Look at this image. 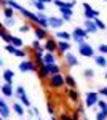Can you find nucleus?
I'll use <instances>...</instances> for the list:
<instances>
[{
    "label": "nucleus",
    "instance_id": "obj_36",
    "mask_svg": "<svg viewBox=\"0 0 107 120\" xmlns=\"http://www.w3.org/2000/svg\"><path fill=\"white\" fill-rule=\"evenodd\" d=\"M15 56H18V58H21V59H26V58H27V51H26V50H22V48H18L16 53H15Z\"/></svg>",
    "mask_w": 107,
    "mask_h": 120
},
{
    "label": "nucleus",
    "instance_id": "obj_48",
    "mask_svg": "<svg viewBox=\"0 0 107 120\" xmlns=\"http://www.w3.org/2000/svg\"><path fill=\"white\" fill-rule=\"evenodd\" d=\"M40 2H43V3H53L54 0H40Z\"/></svg>",
    "mask_w": 107,
    "mask_h": 120
},
{
    "label": "nucleus",
    "instance_id": "obj_33",
    "mask_svg": "<svg viewBox=\"0 0 107 120\" xmlns=\"http://www.w3.org/2000/svg\"><path fill=\"white\" fill-rule=\"evenodd\" d=\"M19 101L22 102V104H24V106H26V107H30V106H32V104H30V99H29V96H27L26 93H24V94H21V96H19Z\"/></svg>",
    "mask_w": 107,
    "mask_h": 120
},
{
    "label": "nucleus",
    "instance_id": "obj_4",
    "mask_svg": "<svg viewBox=\"0 0 107 120\" xmlns=\"http://www.w3.org/2000/svg\"><path fill=\"white\" fill-rule=\"evenodd\" d=\"M19 71L21 72H37L38 67L35 66L34 59H24V61L19 63Z\"/></svg>",
    "mask_w": 107,
    "mask_h": 120
},
{
    "label": "nucleus",
    "instance_id": "obj_22",
    "mask_svg": "<svg viewBox=\"0 0 107 120\" xmlns=\"http://www.w3.org/2000/svg\"><path fill=\"white\" fill-rule=\"evenodd\" d=\"M93 59H94L96 66L102 67V69H104V67H107V56H106V55H101V53H99V55H96Z\"/></svg>",
    "mask_w": 107,
    "mask_h": 120
},
{
    "label": "nucleus",
    "instance_id": "obj_8",
    "mask_svg": "<svg viewBox=\"0 0 107 120\" xmlns=\"http://www.w3.org/2000/svg\"><path fill=\"white\" fill-rule=\"evenodd\" d=\"M64 93L67 94V98H69L72 102H75V104H78V102H80V93H78V90H77V88H70V86H66Z\"/></svg>",
    "mask_w": 107,
    "mask_h": 120
},
{
    "label": "nucleus",
    "instance_id": "obj_24",
    "mask_svg": "<svg viewBox=\"0 0 107 120\" xmlns=\"http://www.w3.org/2000/svg\"><path fill=\"white\" fill-rule=\"evenodd\" d=\"M54 37L59 38V40H66V42H70V40H72V34H70V32H66V30H56Z\"/></svg>",
    "mask_w": 107,
    "mask_h": 120
},
{
    "label": "nucleus",
    "instance_id": "obj_43",
    "mask_svg": "<svg viewBox=\"0 0 107 120\" xmlns=\"http://www.w3.org/2000/svg\"><path fill=\"white\" fill-rule=\"evenodd\" d=\"M70 115H72V120H81V114L77 111V109H75V111H72Z\"/></svg>",
    "mask_w": 107,
    "mask_h": 120
},
{
    "label": "nucleus",
    "instance_id": "obj_34",
    "mask_svg": "<svg viewBox=\"0 0 107 120\" xmlns=\"http://www.w3.org/2000/svg\"><path fill=\"white\" fill-rule=\"evenodd\" d=\"M16 50H18V48L13 45V43H7V45H5V51L10 53V55H13V56H15V53H16Z\"/></svg>",
    "mask_w": 107,
    "mask_h": 120
},
{
    "label": "nucleus",
    "instance_id": "obj_20",
    "mask_svg": "<svg viewBox=\"0 0 107 120\" xmlns=\"http://www.w3.org/2000/svg\"><path fill=\"white\" fill-rule=\"evenodd\" d=\"M59 13H61V18L66 22H69V21H72V16H74V8H61Z\"/></svg>",
    "mask_w": 107,
    "mask_h": 120
},
{
    "label": "nucleus",
    "instance_id": "obj_13",
    "mask_svg": "<svg viewBox=\"0 0 107 120\" xmlns=\"http://www.w3.org/2000/svg\"><path fill=\"white\" fill-rule=\"evenodd\" d=\"M48 22H50V27L51 29H56V30H59V29L63 27V24L66 22L63 18H56V16H48Z\"/></svg>",
    "mask_w": 107,
    "mask_h": 120
},
{
    "label": "nucleus",
    "instance_id": "obj_6",
    "mask_svg": "<svg viewBox=\"0 0 107 120\" xmlns=\"http://www.w3.org/2000/svg\"><path fill=\"white\" fill-rule=\"evenodd\" d=\"M0 91L3 94V98H15L16 96V88H13V83L3 82L0 86Z\"/></svg>",
    "mask_w": 107,
    "mask_h": 120
},
{
    "label": "nucleus",
    "instance_id": "obj_19",
    "mask_svg": "<svg viewBox=\"0 0 107 120\" xmlns=\"http://www.w3.org/2000/svg\"><path fill=\"white\" fill-rule=\"evenodd\" d=\"M2 77H3V82L13 83V80H15V71H13V69H3Z\"/></svg>",
    "mask_w": 107,
    "mask_h": 120
},
{
    "label": "nucleus",
    "instance_id": "obj_17",
    "mask_svg": "<svg viewBox=\"0 0 107 120\" xmlns=\"http://www.w3.org/2000/svg\"><path fill=\"white\" fill-rule=\"evenodd\" d=\"M0 37H2V40H3L5 43H11L13 34H10V32H8V27H5V26L2 24V29H0Z\"/></svg>",
    "mask_w": 107,
    "mask_h": 120
},
{
    "label": "nucleus",
    "instance_id": "obj_18",
    "mask_svg": "<svg viewBox=\"0 0 107 120\" xmlns=\"http://www.w3.org/2000/svg\"><path fill=\"white\" fill-rule=\"evenodd\" d=\"M37 75H38V79H40L42 82H46V80L50 79V71H48V66L45 64L43 67H40V69L37 71Z\"/></svg>",
    "mask_w": 107,
    "mask_h": 120
},
{
    "label": "nucleus",
    "instance_id": "obj_16",
    "mask_svg": "<svg viewBox=\"0 0 107 120\" xmlns=\"http://www.w3.org/2000/svg\"><path fill=\"white\" fill-rule=\"evenodd\" d=\"M53 3L59 10H61V8H74V7L77 5V0H72V2H66V0H54Z\"/></svg>",
    "mask_w": 107,
    "mask_h": 120
},
{
    "label": "nucleus",
    "instance_id": "obj_44",
    "mask_svg": "<svg viewBox=\"0 0 107 120\" xmlns=\"http://www.w3.org/2000/svg\"><path fill=\"white\" fill-rule=\"evenodd\" d=\"M24 93H26V88H24V86H18V88H16V96H15V98L19 99V96L24 94Z\"/></svg>",
    "mask_w": 107,
    "mask_h": 120
},
{
    "label": "nucleus",
    "instance_id": "obj_31",
    "mask_svg": "<svg viewBox=\"0 0 107 120\" xmlns=\"http://www.w3.org/2000/svg\"><path fill=\"white\" fill-rule=\"evenodd\" d=\"M83 77H85L86 80H93V79H94V71L89 69V67H86V69L83 71Z\"/></svg>",
    "mask_w": 107,
    "mask_h": 120
},
{
    "label": "nucleus",
    "instance_id": "obj_37",
    "mask_svg": "<svg viewBox=\"0 0 107 120\" xmlns=\"http://www.w3.org/2000/svg\"><path fill=\"white\" fill-rule=\"evenodd\" d=\"M42 43H40V40H34V42H32V43H30V48H32V51H37V50H40V48H42Z\"/></svg>",
    "mask_w": 107,
    "mask_h": 120
},
{
    "label": "nucleus",
    "instance_id": "obj_46",
    "mask_svg": "<svg viewBox=\"0 0 107 120\" xmlns=\"http://www.w3.org/2000/svg\"><path fill=\"white\" fill-rule=\"evenodd\" d=\"M85 107H86V106H85V104H81V102L77 104V111L80 112V114H85Z\"/></svg>",
    "mask_w": 107,
    "mask_h": 120
},
{
    "label": "nucleus",
    "instance_id": "obj_49",
    "mask_svg": "<svg viewBox=\"0 0 107 120\" xmlns=\"http://www.w3.org/2000/svg\"><path fill=\"white\" fill-rule=\"evenodd\" d=\"M50 120H59V119H58V117H54V115H51V117H50Z\"/></svg>",
    "mask_w": 107,
    "mask_h": 120
},
{
    "label": "nucleus",
    "instance_id": "obj_26",
    "mask_svg": "<svg viewBox=\"0 0 107 120\" xmlns=\"http://www.w3.org/2000/svg\"><path fill=\"white\" fill-rule=\"evenodd\" d=\"M2 10H3V18H15L16 15V10L11 7H2Z\"/></svg>",
    "mask_w": 107,
    "mask_h": 120
},
{
    "label": "nucleus",
    "instance_id": "obj_30",
    "mask_svg": "<svg viewBox=\"0 0 107 120\" xmlns=\"http://www.w3.org/2000/svg\"><path fill=\"white\" fill-rule=\"evenodd\" d=\"M2 24H3L5 27H13V26L16 24V18H3Z\"/></svg>",
    "mask_w": 107,
    "mask_h": 120
},
{
    "label": "nucleus",
    "instance_id": "obj_28",
    "mask_svg": "<svg viewBox=\"0 0 107 120\" xmlns=\"http://www.w3.org/2000/svg\"><path fill=\"white\" fill-rule=\"evenodd\" d=\"M66 86H70V88H77V80L74 79V75L66 74Z\"/></svg>",
    "mask_w": 107,
    "mask_h": 120
},
{
    "label": "nucleus",
    "instance_id": "obj_29",
    "mask_svg": "<svg viewBox=\"0 0 107 120\" xmlns=\"http://www.w3.org/2000/svg\"><path fill=\"white\" fill-rule=\"evenodd\" d=\"M30 3L37 8V11H45V8H46V3L40 2V0H30Z\"/></svg>",
    "mask_w": 107,
    "mask_h": 120
},
{
    "label": "nucleus",
    "instance_id": "obj_3",
    "mask_svg": "<svg viewBox=\"0 0 107 120\" xmlns=\"http://www.w3.org/2000/svg\"><path fill=\"white\" fill-rule=\"evenodd\" d=\"M77 48H78V55L83 56V58H94L96 56L94 48L89 45L88 42H83L81 45H77Z\"/></svg>",
    "mask_w": 107,
    "mask_h": 120
},
{
    "label": "nucleus",
    "instance_id": "obj_41",
    "mask_svg": "<svg viewBox=\"0 0 107 120\" xmlns=\"http://www.w3.org/2000/svg\"><path fill=\"white\" fill-rule=\"evenodd\" d=\"M96 107H98L99 111H107V102L104 101V99H99V102H98Z\"/></svg>",
    "mask_w": 107,
    "mask_h": 120
},
{
    "label": "nucleus",
    "instance_id": "obj_23",
    "mask_svg": "<svg viewBox=\"0 0 107 120\" xmlns=\"http://www.w3.org/2000/svg\"><path fill=\"white\" fill-rule=\"evenodd\" d=\"M26 106L22 104V102H13V112H16L19 117H24V114H26V109H24Z\"/></svg>",
    "mask_w": 107,
    "mask_h": 120
},
{
    "label": "nucleus",
    "instance_id": "obj_42",
    "mask_svg": "<svg viewBox=\"0 0 107 120\" xmlns=\"http://www.w3.org/2000/svg\"><path fill=\"white\" fill-rule=\"evenodd\" d=\"M98 51L101 53V55H106L107 56V45H106V43H101V45L98 46Z\"/></svg>",
    "mask_w": 107,
    "mask_h": 120
},
{
    "label": "nucleus",
    "instance_id": "obj_5",
    "mask_svg": "<svg viewBox=\"0 0 107 120\" xmlns=\"http://www.w3.org/2000/svg\"><path fill=\"white\" fill-rule=\"evenodd\" d=\"M63 59H64V63H66L67 67H77V66H80V59L77 58V55H74L72 51H67L63 56Z\"/></svg>",
    "mask_w": 107,
    "mask_h": 120
},
{
    "label": "nucleus",
    "instance_id": "obj_10",
    "mask_svg": "<svg viewBox=\"0 0 107 120\" xmlns=\"http://www.w3.org/2000/svg\"><path fill=\"white\" fill-rule=\"evenodd\" d=\"M88 37V30L81 26H75V29L72 30V40L75 38H86Z\"/></svg>",
    "mask_w": 107,
    "mask_h": 120
},
{
    "label": "nucleus",
    "instance_id": "obj_51",
    "mask_svg": "<svg viewBox=\"0 0 107 120\" xmlns=\"http://www.w3.org/2000/svg\"><path fill=\"white\" fill-rule=\"evenodd\" d=\"M104 77H106V79H107V72H106V75H104Z\"/></svg>",
    "mask_w": 107,
    "mask_h": 120
},
{
    "label": "nucleus",
    "instance_id": "obj_35",
    "mask_svg": "<svg viewBox=\"0 0 107 120\" xmlns=\"http://www.w3.org/2000/svg\"><path fill=\"white\" fill-rule=\"evenodd\" d=\"M46 111H48V114H50V117H51V115H56V109H54V104L51 101L46 102Z\"/></svg>",
    "mask_w": 107,
    "mask_h": 120
},
{
    "label": "nucleus",
    "instance_id": "obj_38",
    "mask_svg": "<svg viewBox=\"0 0 107 120\" xmlns=\"http://www.w3.org/2000/svg\"><path fill=\"white\" fill-rule=\"evenodd\" d=\"M94 21H96V26H98L99 30H106V29H107V26H106V22H104V21H101L99 18H96Z\"/></svg>",
    "mask_w": 107,
    "mask_h": 120
},
{
    "label": "nucleus",
    "instance_id": "obj_50",
    "mask_svg": "<svg viewBox=\"0 0 107 120\" xmlns=\"http://www.w3.org/2000/svg\"><path fill=\"white\" fill-rule=\"evenodd\" d=\"M81 119H83V120H88V119H86V115H85V114H81Z\"/></svg>",
    "mask_w": 107,
    "mask_h": 120
},
{
    "label": "nucleus",
    "instance_id": "obj_52",
    "mask_svg": "<svg viewBox=\"0 0 107 120\" xmlns=\"http://www.w3.org/2000/svg\"><path fill=\"white\" fill-rule=\"evenodd\" d=\"M102 2H107V0H102Z\"/></svg>",
    "mask_w": 107,
    "mask_h": 120
},
{
    "label": "nucleus",
    "instance_id": "obj_11",
    "mask_svg": "<svg viewBox=\"0 0 107 120\" xmlns=\"http://www.w3.org/2000/svg\"><path fill=\"white\" fill-rule=\"evenodd\" d=\"M34 35H35L37 40H46V38L50 37V34H48V29L38 27V26H34Z\"/></svg>",
    "mask_w": 107,
    "mask_h": 120
},
{
    "label": "nucleus",
    "instance_id": "obj_14",
    "mask_svg": "<svg viewBox=\"0 0 107 120\" xmlns=\"http://www.w3.org/2000/svg\"><path fill=\"white\" fill-rule=\"evenodd\" d=\"M67 51H70V42L59 40V42H58V55H59V56H64Z\"/></svg>",
    "mask_w": 107,
    "mask_h": 120
},
{
    "label": "nucleus",
    "instance_id": "obj_47",
    "mask_svg": "<svg viewBox=\"0 0 107 120\" xmlns=\"http://www.w3.org/2000/svg\"><path fill=\"white\" fill-rule=\"evenodd\" d=\"M32 111H34V117H40V111H38V107H32Z\"/></svg>",
    "mask_w": 107,
    "mask_h": 120
},
{
    "label": "nucleus",
    "instance_id": "obj_25",
    "mask_svg": "<svg viewBox=\"0 0 107 120\" xmlns=\"http://www.w3.org/2000/svg\"><path fill=\"white\" fill-rule=\"evenodd\" d=\"M46 66H48L50 75H56V74H61V72H63V67L58 64V63H54V64H46Z\"/></svg>",
    "mask_w": 107,
    "mask_h": 120
},
{
    "label": "nucleus",
    "instance_id": "obj_39",
    "mask_svg": "<svg viewBox=\"0 0 107 120\" xmlns=\"http://www.w3.org/2000/svg\"><path fill=\"white\" fill-rule=\"evenodd\" d=\"M96 120H107V111H99L96 114Z\"/></svg>",
    "mask_w": 107,
    "mask_h": 120
},
{
    "label": "nucleus",
    "instance_id": "obj_1",
    "mask_svg": "<svg viewBox=\"0 0 107 120\" xmlns=\"http://www.w3.org/2000/svg\"><path fill=\"white\" fill-rule=\"evenodd\" d=\"M46 85L51 88V90H59L66 86V74H56V75H50V79L46 80Z\"/></svg>",
    "mask_w": 107,
    "mask_h": 120
},
{
    "label": "nucleus",
    "instance_id": "obj_9",
    "mask_svg": "<svg viewBox=\"0 0 107 120\" xmlns=\"http://www.w3.org/2000/svg\"><path fill=\"white\" fill-rule=\"evenodd\" d=\"M10 115H11V109H10L7 99H5V98H2V99H0V117L8 119Z\"/></svg>",
    "mask_w": 107,
    "mask_h": 120
},
{
    "label": "nucleus",
    "instance_id": "obj_32",
    "mask_svg": "<svg viewBox=\"0 0 107 120\" xmlns=\"http://www.w3.org/2000/svg\"><path fill=\"white\" fill-rule=\"evenodd\" d=\"M11 43L16 46V48H22V45H24L22 38H19L18 35H13V38H11Z\"/></svg>",
    "mask_w": 107,
    "mask_h": 120
},
{
    "label": "nucleus",
    "instance_id": "obj_15",
    "mask_svg": "<svg viewBox=\"0 0 107 120\" xmlns=\"http://www.w3.org/2000/svg\"><path fill=\"white\" fill-rule=\"evenodd\" d=\"M85 29L88 30V34H96L99 29H98V26H96V21L94 19H85Z\"/></svg>",
    "mask_w": 107,
    "mask_h": 120
},
{
    "label": "nucleus",
    "instance_id": "obj_2",
    "mask_svg": "<svg viewBox=\"0 0 107 120\" xmlns=\"http://www.w3.org/2000/svg\"><path fill=\"white\" fill-rule=\"evenodd\" d=\"M101 94H99V91H86V94H85V106L86 107H96L99 102V98Z\"/></svg>",
    "mask_w": 107,
    "mask_h": 120
},
{
    "label": "nucleus",
    "instance_id": "obj_7",
    "mask_svg": "<svg viewBox=\"0 0 107 120\" xmlns=\"http://www.w3.org/2000/svg\"><path fill=\"white\" fill-rule=\"evenodd\" d=\"M83 10H85V19H96V18H99V11L98 10H94L89 3H83Z\"/></svg>",
    "mask_w": 107,
    "mask_h": 120
},
{
    "label": "nucleus",
    "instance_id": "obj_40",
    "mask_svg": "<svg viewBox=\"0 0 107 120\" xmlns=\"http://www.w3.org/2000/svg\"><path fill=\"white\" fill-rule=\"evenodd\" d=\"M58 119L59 120H72V115L69 112H61V114L58 115Z\"/></svg>",
    "mask_w": 107,
    "mask_h": 120
},
{
    "label": "nucleus",
    "instance_id": "obj_12",
    "mask_svg": "<svg viewBox=\"0 0 107 120\" xmlns=\"http://www.w3.org/2000/svg\"><path fill=\"white\" fill-rule=\"evenodd\" d=\"M45 48H46V51H53V53H58V40L54 37H48L45 40Z\"/></svg>",
    "mask_w": 107,
    "mask_h": 120
},
{
    "label": "nucleus",
    "instance_id": "obj_53",
    "mask_svg": "<svg viewBox=\"0 0 107 120\" xmlns=\"http://www.w3.org/2000/svg\"><path fill=\"white\" fill-rule=\"evenodd\" d=\"M38 120H42V119H38Z\"/></svg>",
    "mask_w": 107,
    "mask_h": 120
},
{
    "label": "nucleus",
    "instance_id": "obj_45",
    "mask_svg": "<svg viewBox=\"0 0 107 120\" xmlns=\"http://www.w3.org/2000/svg\"><path fill=\"white\" fill-rule=\"evenodd\" d=\"M99 94H101L102 98H107V86H101V88H99Z\"/></svg>",
    "mask_w": 107,
    "mask_h": 120
},
{
    "label": "nucleus",
    "instance_id": "obj_21",
    "mask_svg": "<svg viewBox=\"0 0 107 120\" xmlns=\"http://www.w3.org/2000/svg\"><path fill=\"white\" fill-rule=\"evenodd\" d=\"M43 61H45V64H54V63H58V56L53 51H46L43 56Z\"/></svg>",
    "mask_w": 107,
    "mask_h": 120
},
{
    "label": "nucleus",
    "instance_id": "obj_27",
    "mask_svg": "<svg viewBox=\"0 0 107 120\" xmlns=\"http://www.w3.org/2000/svg\"><path fill=\"white\" fill-rule=\"evenodd\" d=\"M30 30H34V24H32V22H24V24L19 26V32H21V34H27V32H30Z\"/></svg>",
    "mask_w": 107,
    "mask_h": 120
}]
</instances>
